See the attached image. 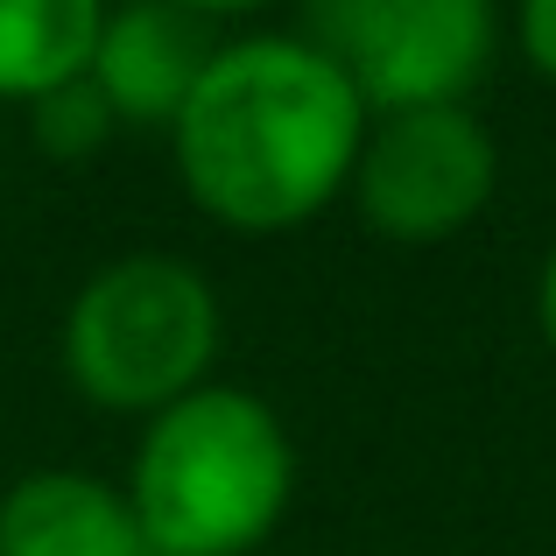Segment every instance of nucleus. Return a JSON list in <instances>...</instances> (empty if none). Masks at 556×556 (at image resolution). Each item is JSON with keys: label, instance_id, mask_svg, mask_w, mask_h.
Instances as JSON below:
<instances>
[{"label": "nucleus", "instance_id": "obj_8", "mask_svg": "<svg viewBox=\"0 0 556 556\" xmlns=\"http://www.w3.org/2000/svg\"><path fill=\"white\" fill-rule=\"evenodd\" d=\"M106 8L113 0H0V106H36L85 78Z\"/></svg>", "mask_w": 556, "mask_h": 556}, {"label": "nucleus", "instance_id": "obj_11", "mask_svg": "<svg viewBox=\"0 0 556 556\" xmlns=\"http://www.w3.org/2000/svg\"><path fill=\"white\" fill-rule=\"evenodd\" d=\"M169 8H184V14H198L204 28H226V22H254V14H268V8H282V0H169Z\"/></svg>", "mask_w": 556, "mask_h": 556}, {"label": "nucleus", "instance_id": "obj_9", "mask_svg": "<svg viewBox=\"0 0 556 556\" xmlns=\"http://www.w3.org/2000/svg\"><path fill=\"white\" fill-rule=\"evenodd\" d=\"M28 135H36V149L50 155V163H92V155L121 135V121H113V106L92 92V78H71V85H56V92H42L36 106H28Z\"/></svg>", "mask_w": 556, "mask_h": 556}, {"label": "nucleus", "instance_id": "obj_4", "mask_svg": "<svg viewBox=\"0 0 556 556\" xmlns=\"http://www.w3.org/2000/svg\"><path fill=\"white\" fill-rule=\"evenodd\" d=\"M296 36L359 85L367 113L465 106L501 56V0H296Z\"/></svg>", "mask_w": 556, "mask_h": 556}, {"label": "nucleus", "instance_id": "obj_3", "mask_svg": "<svg viewBox=\"0 0 556 556\" xmlns=\"http://www.w3.org/2000/svg\"><path fill=\"white\" fill-rule=\"evenodd\" d=\"M218 339H226V303L212 275L184 254L141 247V254L99 261L71 289L56 359L99 416L149 422L212 380Z\"/></svg>", "mask_w": 556, "mask_h": 556}, {"label": "nucleus", "instance_id": "obj_10", "mask_svg": "<svg viewBox=\"0 0 556 556\" xmlns=\"http://www.w3.org/2000/svg\"><path fill=\"white\" fill-rule=\"evenodd\" d=\"M515 50L543 85H556V0H515Z\"/></svg>", "mask_w": 556, "mask_h": 556}, {"label": "nucleus", "instance_id": "obj_7", "mask_svg": "<svg viewBox=\"0 0 556 556\" xmlns=\"http://www.w3.org/2000/svg\"><path fill=\"white\" fill-rule=\"evenodd\" d=\"M0 556H155L121 479L36 465L0 486Z\"/></svg>", "mask_w": 556, "mask_h": 556}, {"label": "nucleus", "instance_id": "obj_5", "mask_svg": "<svg viewBox=\"0 0 556 556\" xmlns=\"http://www.w3.org/2000/svg\"><path fill=\"white\" fill-rule=\"evenodd\" d=\"M501 190V141L472 106L374 113L353 163V212L394 247L458 240Z\"/></svg>", "mask_w": 556, "mask_h": 556}, {"label": "nucleus", "instance_id": "obj_1", "mask_svg": "<svg viewBox=\"0 0 556 556\" xmlns=\"http://www.w3.org/2000/svg\"><path fill=\"white\" fill-rule=\"evenodd\" d=\"M367 99L296 28L218 36L204 78L169 121L177 184L212 226L275 240L345 198L367 141Z\"/></svg>", "mask_w": 556, "mask_h": 556}, {"label": "nucleus", "instance_id": "obj_6", "mask_svg": "<svg viewBox=\"0 0 556 556\" xmlns=\"http://www.w3.org/2000/svg\"><path fill=\"white\" fill-rule=\"evenodd\" d=\"M212 50H218V28H204L198 14L169 8V0H113L85 78H92V92L113 106L121 127H163L169 135L190 85L212 64Z\"/></svg>", "mask_w": 556, "mask_h": 556}, {"label": "nucleus", "instance_id": "obj_2", "mask_svg": "<svg viewBox=\"0 0 556 556\" xmlns=\"http://www.w3.org/2000/svg\"><path fill=\"white\" fill-rule=\"evenodd\" d=\"M121 486L155 556H254L296 501V437L268 394L204 380L141 422Z\"/></svg>", "mask_w": 556, "mask_h": 556}, {"label": "nucleus", "instance_id": "obj_12", "mask_svg": "<svg viewBox=\"0 0 556 556\" xmlns=\"http://www.w3.org/2000/svg\"><path fill=\"white\" fill-rule=\"evenodd\" d=\"M535 331H543V345H549V359H556V240H549L543 268H535Z\"/></svg>", "mask_w": 556, "mask_h": 556}]
</instances>
